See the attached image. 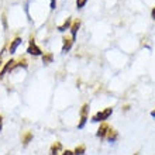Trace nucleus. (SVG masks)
Segmentation results:
<instances>
[{"label":"nucleus","mask_w":155,"mask_h":155,"mask_svg":"<svg viewBox=\"0 0 155 155\" xmlns=\"http://www.w3.org/2000/svg\"><path fill=\"white\" fill-rule=\"evenodd\" d=\"M72 44L74 41L72 38H64V45H62V52H68L71 48H72Z\"/></svg>","instance_id":"nucleus-10"},{"label":"nucleus","mask_w":155,"mask_h":155,"mask_svg":"<svg viewBox=\"0 0 155 155\" xmlns=\"http://www.w3.org/2000/svg\"><path fill=\"white\" fill-rule=\"evenodd\" d=\"M118 131H116V130H113V128H110V131L107 133V137H106V140L109 141V143H116L118 140Z\"/></svg>","instance_id":"nucleus-8"},{"label":"nucleus","mask_w":155,"mask_h":155,"mask_svg":"<svg viewBox=\"0 0 155 155\" xmlns=\"http://www.w3.org/2000/svg\"><path fill=\"white\" fill-rule=\"evenodd\" d=\"M111 114H113V107H106L104 110L97 111V113L92 117V121L93 123H104Z\"/></svg>","instance_id":"nucleus-1"},{"label":"nucleus","mask_w":155,"mask_h":155,"mask_svg":"<svg viewBox=\"0 0 155 155\" xmlns=\"http://www.w3.org/2000/svg\"><path fill=\"white\" fill-rule=\"evenodd\" d=\"M110 128H111V127L109 126L106 121L100 123V126H99V128H97V133H96V137H97V138H100V140H106L107 133L110 131Z\"/></svg>","instance_id":"nucleus-3"},{"label":"nucleus","mask_w":155,"mask_h":155,"mask_svg":"<svg viewBox=\"0 0 155 155\" xmlns=\"http://www.w3.org/2000/svg\"><path fill=\"white\" fill-rule=\"evenodd\" d=\"M55 7H57V2H55V0H51V8L54 10Z\"/></svg>","instance_id":"nucleus-17"},{"label":"nucleus","mask_w":155,"mask_h":155,"mask_svg":"<svg viewBox=\"0 0 155 155\" xmlns=\"http://www.w3.org/2000/svg\"><path fill=\"white\" fill-rule=\"evenodd\" d=\"M71 25H72V20H71V18H66L65 23H64L62 25H59V27H58V31L64 33V31H66L68 28H71Z\"/></svg>","instance_id":"nucleus-12"},{"label":"nucleus","mask_w":155,"mask_h":155,"mask_svg":"<svg viewBox=\"0 0 155 155\" xmlns=\"http://www.w3.org/2000/svg\"><path fill=\"white\" fill-rule=\"evenodd\" d=\"M0 66H2V55H0Z\"/></svg>","instance_id":"nucleus-21"},{"label":"nucleus","mask_w":155,"mask_h":155,"mask_svg":"<svg viewBox=\"0 0 155 155\" xmlns=\"http://www.w3.org/2000/svg\"><path fill=\"white\" fill-rule=\"evenodd\" d=\"M151 117H154V118H155V109L151 111Z\"/></svg>","instance_id":"nucleus-20"},{"label":"nucleus","mask_w":155,"mask_h":155,"mask_svg":"<svg viewBox=\"0 0 155 155\" xmlns=\"http://www.w3.org/2000/svg\"><path fill=\"white\" fill-rule=\"evenodd\" d=\"M86 152V147L85 145H78L74 150V155H85Z\"/></svg>","instance_id":"nucleus-14"},{"label":"nucleus","mask_w":155,"mask_h":155,"mask_svg":"<svg viewBox=\"0 0 155 155\" xmlns=\"http://www.w3.org/2000/svg\"><path fill=\"white\" fill-rule=\"evenodd\" d=\"M16 62H14V59H8L7 62H6V65L3 66V69L0 71V81L3 79V76H4V74L7 72V71H12V68H13V65H14Z\"/></svg>","instance_id":"nucleus-7"},{"label":"nucleus","mask_w":155,"mask_h":155,"mask_svg":"<svg viewBox=\"0 0 155 155\" xmlns=\"http://www.w3.org/2000/svg\"><path fill=\"white\" fill-rule=\"evenodd\" d=\"M59 154H62V144L55 141L49 148V155H59Z\"/></svg>","instance_id":"nucleus-5"},{"label":"nucleus","mask_w":155,"mask_h":155,"mask_svg":"<svg viewBox=\"0 0 155 155\" xmlns=\"http://www.w3.org/2000/svg\"><path fill=\"white\" fill-rule=\"evenodd\" d=\"M86 3H87V0H76V7L78 8H83Z\"/></svg>","instance_id":"nucleus-15"},{"label":"nucleus","mask_w":155,"mask_h":155,"mask_svg":"<svg viewBox=\"0 0 155 155\" xmlns=\"http://www.w3.org/2000/svg\"><path fill=\"white\" fill-rule=\"evenodd\" d=\"M89 110H90L89 103H85L81 109V113H79V114H81V120H79V124H78V128H79V130L85 128L86 123H87V118H89Z\"/></svg>","instance_id":"nucleus-2"},{"label":"nucleus","mask_w":155,"mask_h":155,"mask_svg":"<svg viewBox=\"0 0 155 155\" xmlns=\"http://www.w3.org/2000/svg\"><path fill=\"white\" fill-rule=\"evenodd\" d=\"M2 128H3V116L0 114V131H2Z\"/></svg>","instance_id":"nucleus-18"},{"label":"nucleus","mask_w":155,"mask_h":155,"mask_svg":"<svg viewBox=\"0 0 155 155\" xmlns=\"http://www.w3.org/2000/svg\"><path fill=\"white\" fill-rule=\"evenodd\" d=\"M61 155H74V151H71V150H65V151H62Z\"/></svg>","instance_id":"nucleus-16"},{"label":"nucleus","mask_w":155,"mask_h":155,"mask_svg":"<svg viewBox=\"0 0 155 155\" xmlns=\"http://www.w3.org/2000/svg\"><path fill=\"white\" fill-rule=\"evenodd\" d=\"M21 42H23V40H21L20 37H16L14 40L12 41L10 47H8V52H10V54H14V52H16V49L21 45Z\"/></svg>","instance_id":"nucleus-6"},{"label":"nucleus","mask_w":155,"mask_h":155,"mask_svg":"<svg viewBox=\"0 0 155 155\" xmlns=\"http://www.w3.org/2000/svg\"><path fill=\"white\" fill-rule=\"evenodd\" d=\"M134 155H140V154H138V152H135V154H134Z\"/></svg>","instance_id":"nucleus-22"},{"label":"nucleus","mask_w":155,"mask_h":155,"mask_svg":"<svg viewBox=\"0 0 155 155\" xmlns=\"http://www.w3.org/2000/svg\"><path fill=\"white\" fill-rule=\"evenodd\" d=\"M151 17H152V18H154V20H155V7L152 8V12H151Z\"/></svg>","instance_id":"nucleus-19"},{"label":"nucleus","mask_w":155,"mask_h":155,"mask_svg":"<svg viewBox=\"0 0 155 155\" xmlns=\"http://www.w3.org/2000/svg\"><path fill=\"white\" fill-rule=\"evenodd\" d=\"M33 133H31V131H27V133H25L24 135H23V138H21V141H23V144H24V145H28L30 143H31V140H33Z\"/></svg>","instance_id":"nucleus-11"},{"label":"nucleus","mask_w":155,"mask_h":155,"mask_svg":"<svg viewBox=\"0 0 155 155\" xmlns=\"http://www.w3.org/2000/svg\"><path fill=\"white\" fill-rule=\"evenodd\" d=\"M27 52H28L30 55H34V57H40V55H42V51H41L40 47L35 45V41H34L33 37L30 38V45H28V48H27Z\"/></svg>","instance_id":"nucleus-4"},{"label":"nucleus","mask_w":155,"mask_h":155,"mask_svg":"<svg viewBox=\"0 0 155 155\" xmlns=\"http://www.w3.org/2000/svg\"><path fill=\"white\" fill-rule=\"evenodd\" d=\"M52 59H54V55H52L51 52L44 54V55H42V62H44L45 65H48V64H51V62H52Z\"/></svg>","instance_id":"nucleus-13"},{"label":"nucleus","mask_w":155,"mask_h":155,"mask_svg":"<svg viewBox=\"0 0 155 155\" xmlns=\"http://www.w3.org/2000/svg\"><path fill=\"white\" fill-rule=\"evenodd\" d=\"M81 28V21H75V23H72V25H71V34H72V41H75V38H76V34H78V30Z\"/></svg>","instance_id":"nucleus-9"}]
</instances>
